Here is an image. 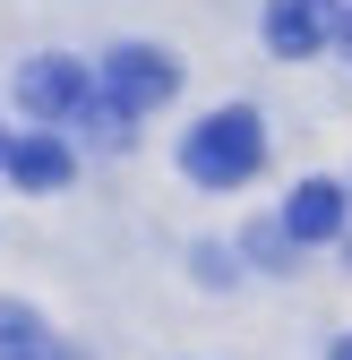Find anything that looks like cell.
<instances>
[{"label":"cell","mask_w":352,"mask_h":360,"mask_svg":"<svg viewBox=\"0 0 352 360\" xmlns=\"http://www.w3.org/2000/svg\"><path fill=\"white\" fill-rule=\"evenodd\" d=\"M181 163H189V180H206V189H241V180L267 163V129H258V112H206L198 129H189V146H181Z\"/></svg>","instance_id":"1"},{"label":"cell","mask_w":352,"mask_h":360,"mask_svg":"<svg viewBox=\"0 0 352 360\" xmlns=\"http://www.w3.org/2000/svg\"><path fill=\"white\" fill-rule=\"evenodd\" d=\"M103 95H112L129 120H138V112H155V103L181 95V60L155 52V43H120V52L103 60Z\"/></svg>","instance_id":"2"},{"label":"cell","mask_w":352,"mask_h":360,"mask_svg":"<svg viewBox=\"0 0 352 360\" xmlns=\"http://www.w3.org/2000/svg\"><path fill=\"white\" fill-rule=\"evenodd\" d=\"M18 103H26L34 120L86 112V69H77V60H26V69H18Z\"/></svg>","instance_id":"3"},{"label":"cell","mask_w":352,"mask_h":360,"mask_svg":"<svg viewBox=\"0 0 352 360\" xmlns=\"http://www.w3.org/2000/svg\"><path fill=\"white\" fill-rule=\"evenodd\" d=\"M335 26H344V18H335V0H267V43H275L284 60H310Z\"/></svg>","instance_id":"4"},{"label":"cell","mask_w":352,"mask_h":360,"mask_svg":"<svg viewBox=\"0 0 352 360\" xmlns=\"http://www.w3.org/2000/svg\"><path fill=\"white\" fill-rule=\"evenodd\" d=\"M284 232L292 240H335L344 232V189L335 180H301V189L284 198Z\"/></svg>","instance_id":"5"},{"label":"cell","mask_w":352,"mask_h":360,"mask_svg":"<svg viewBox=\"0 0 352 360\" xmlns=\"http://www.w3.org/2000/svg\"><path fill=\"white\" fill-rule=\"evenodd\" d=\"M9 180L18 189H61L69 180V146L52 138V129H26V138L9 146Z\"/></svg>","instance_id":"6"},{"label":"cell","mask_w":352,"mask_h":360,"mask_svg":"<svg viewBox=\"0 0 352 360\" xmlns=\"http://www.w3.org/2000/svg\"><path fill=\"white\" fill-rule=\"evenodd\" d=\"M34 335H43V326H34V309H26V300H0V360H26Z\"/></svg>","instance_id":"7"},{"label":"cell","mask_w":352,"mask_h":360,"mask_svg":"<svg viewBox=\"0 0 352 360\" xmlns=\"http://www.w3.org/2000/svg\"><path fill=\"white\" fill-rule=\"evenodd\" d=\"M335 360H352V335H344V343H335Z\"/></svg>","instance_id":"8"},{"label":"cell","mask_w":352,"mask_h":360,"mask_svg":"<svg viewBox=\"0 0 352 360\" xmlns=\"http://www.w3.org/2000/svg\"><path fill=\"white\" fill-rule=\"evenodd\" d=\"M344 52H352V18H344Z\"/></svg>","instance_id":"9"},{"label":"cell","mask_w":352,"mask_h":360,"mask_svg":"<svg viewBox=\"0 0 352 360\" xmlns=\"http://www.w3.org/2000/svg\"><path fill=\"white\" fill-rule=\"evenodd\" d=\"M0 163H9V146H0Z\"/></svg>","instance_id":"10"},{"label":"cell","mask_w":352,"mask_h":360,"mask_svg":"<svg viewBox=\"0 0 352 360\" xmlns=\"http://www.w3.org/2000/svg\"><path fill=\"white\" fill-rule=\"evenodd\" d=\"M26 360H43V352H26Z\"/></svg>","instance_id":"11"}]
</instances>
